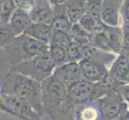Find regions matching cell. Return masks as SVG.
I'll return each instance as SVG.
<instances>
[{"label":"cell","mask_w":129,"mask_h":120,"mask_svg":"<svg viewBox=\"0 0 129 120\" xmlns=\"http://www.w3.org/2000/svg\"><path fill=\"white\" fill-rule=\"evenodd\" d=\"M0 95L15 96L28 102L42 117L40 82L19 73L8 70L0 87Z\"/></svg>","instance_id":"1"},{"label":"cell","mask_w":129,"mask_h":120,"mask_svg":"<svg viewBox=\"0 0 129 120\" xmlns=\"http://www.w3.org/2000/svg\"><path fill=\"white\" fill-rule=\"evenodd\" d=\"M112 90L105 83H93L79 79L67 87V97L61 111L73 109L75 106L96 100Z\"/></svg>","instance_id":"2"},{"label":"cell","mask_w":129,"mask_h":120,"mask_svg":"<svg viewBox=\"0 0 129 120\" xmlns=\"http://www.w3.org/2000/svg\"><path fill=\"white\" fill-rule=\"evenodd\" d=\"M115 58L116 55L114 53L91 47L86 56L79 62L83 78L93 83L102 82L108 75Z\"/></svg>","instance_id":"3"},{"label":"cell","mask_w":129,"mask_h":120,"mask_svg":"<svg viewBox=\"0 0 129 120\" xmlns=\"http://www.w3.org/2000/svg\"><path fill=\"white\" fill-rule=\"evenodd\" d=\"M4 51L10 66L28 60L43 53L48 52V44L39 41L24 33L16 36Z\"/></svg>","instance_id":"4"},{"label":"cell","mask_w":129,"mask_h":120,"mask_svg":"<svg viewBox=\"0 0 129 120\" xmlns=\"http://www.w3.org/2000/svg\"><path fill=\"white\" fill-rule=\"evenodd\" d=\"M40 83L43 112H45L51 120H55L66 99L67 87L53 75L43 80Z\"/></svg>","instance_id":"5"},{"label":"cell","mask_w":129,"mask_h":120,"mask_svg":"<svg viewBox=\"0 0 129 120\" xmlns=\"http://www.w3.org/2000/svg\"><path fill=\"white\" fill-rule=\"evenodd\" d=\"M55 68V63L51 60L49 53L46 52L22 63L12 65L9 70L19 73L41 83L43 80L51 76Z\"/></svg>","instance_id":"6"},{"label":"cell","mask_w":129,"mask_h":120,"mask_svg":"<svg viewBox=\"0 0 129 120\" xmlns=\"http://www.w3.org/2000/svg\"><path fill=\"white\" fill-rule=\"evenodd\" d=\"M122 28L107 26L101 32L91 34V43L97 49L119 55L122 51Z\"/></svg>","instance_id":"7"},{"label":"cell","mask_w":129,"mask_h":120,"mask_svg":"<svg viewBox=\"0 0 129 120\" xmlns=\"http://www.w3.org/2000/svg\"><path fill=\"white\" fill-rule=\"evenodd\" d=\"M102 120H116L120 114L124 101L117 88L110 90L98 99Z\"/></svg>","instance_id":"8"},{"label":"cell","mask_w":129,"mask_h":120,"mask_svg":"<svg viewBox=\"0 0 129 120\" xmlns=\"http://www.w3.org/2000/svg\"><path fill=\"white\" fill-rule=\"evenodd\" d=\"M0 96L3 109L5 111L26 120H40L41 116L28 102L12 95H0Z\"/></svg>","instance_id":"9"},{"label":"cell","mask_w":129,"mask_h":120,"mask_svg":"<svg viewBox=\"0 0 129 120\" xmlns=\"http://www.w3.org/2000/svg\"><path fill=\"white\" fill-rule=\"evenodd\" d=\"M51 75L63 83L66 87L83 78L80 66L78 62H67L55 66Z\"/></svg>","instance_id":"10"},{"label":"cell","mask_w":129,"mask_h":120,"mask_svg":"<svg viewBox=\"0 0 129 120\" xmlns=\"http://www.w3.org/2000/svg\"><path fill=\"white\" fill-rule=\"evenodd\" d=\"M32 23L51 24L53 15V7L49 0H37L29 11Z\"/></svg>","instance_id":"11"},{"label":"cell","mask_w":129,"mask_h":120,"mask_svg":"<svg viewBox=\"0 0 129 120\" xmlns=\"http://www.w3.org/2000/svg\"><path fill=\"white\" fill-rule=\"evenodd\" d=\"M119 7L117 0H103L100 10L101 21L108 26H118L119 19Z\"/></svg>","instance_id":"12"},{"label":"cell","mask_w":129,"mask_h":120,"mask_svg":"<svg viewBox=\"0 0 129 120\" xmlns=\"http://www.w3.org/2000/svg\"><path fill=\"white\" fill-rule=\"evenodd\" d=\"M73 110L75 120H102L97 99L75 106Z\"/></svg>","instance_id":"13"},{"label":"cell","mask_w":129,"mask_h":120,"mask_svg":"<svg viewBox=\"0 0 129 120\" xmlns=\"http://www.w3.org/2000/svg\"><path fill=\"white\" fill-rule=\"evenodd\" d=\"M53 7V15L51 19V26L53 29L64 30L69 32L72 26V23L70 21L66 10L65 3L54 5Z\"/></svg>","instance_id":"14"},{"label":"cell","mask_w":129,"mask_h":120,"mask_svg":"<svg viewBox=\"0 0 129 120\" xmlns=\"http://www.w3.org/2000/svg\"><path fill=\"white\" fill-rule=\"evenodd\" d=\"M52 31L53 28L51 24L36 23L31 22L27 26V28L26 29L24 34L39 40V41L48 44L51 39Z\"/></svg>","instance_id":"15"},{"label":"cell","mask_w":129,"mask_h":120,"mask_svg":"<svg viewBox=\"0 0 129 120\" xmlns=\"http://www.w3.org/2000/svg\"><path fill=\"white\" fill-rule=\"evenodd\" d=\"M31 23L29 12L20 8H15L8 21V23L15 30L18 35L24 33L27 26Z\"/></svg>","instance_id":"16"},{"label":"cell","mask_w":129,"mask_h":120,"mask_svg":"<svg viewBox=\"0 0 129 120\" xmlns=\"http://www.w3.org/2000/svg\"><path fill=\"white\" fill-rule=\"evenodd\" d=\"M67 13L72 23H78L86 10V0H67L64 3Z\"/></svg>","instance_id":"17"},{"label":"cell","mask_w":129,"mask_h":120,"mask_svg":"<svg viewBox=\"0 0 129 120\" xmlns=\"http://www.w3.org/2000/svg\"><path fill=\"white\" fill-rule=\"evenodd\" d=\"M78 23L90 34L101 32L107 26V25H105L100 19L87 13H84V15L80 18Z\"/></svg>","instance_id":"18"},{"label":"cell","mask_w":129,"mask_h":120,"mask_svg":"<svg viewBox=\"0 0 129 120\" xmlns=\"http://www.w3.org/2000/svg\"><path fill=\"white\" fill-rule=\"evenodd\" d=\"M92 46L84 47L80 43L72 40L67 47V60L68 62H79L86 56L87 51Z\"/></svg>","instance_id":"19"},{"label":"cell","mask_w":129,"mask_h":120,"mask_svg":"<svg viewBox=\"0 0 129 120\" xmlns=\"http://www.w3.org/2000/svg\"><path fill=\"white\" fill-rule=\"evenodd\" d=\"M69 33L72 38V40L80 43L84 47L91 46V34L87 33L79 23H73L71 27Z\"/></svg>","instance_id":"20"},{"label":"cell","mask_w":129,"mask_h":120,"mask_svg":"<svg viewBox=\"0 0 129 120\" xmlns=\"http://www.w3.org/2000/svg\"><path fill=\"white\" fill-rule=\"evenodd\" d=\"M48 53L55 66L63 64L68 62L67 60V48L63 46L49 43Z\"/></svg>","instance_id":"21"},{"label":"cell","mask_w":129,"mask_h":120,"mask_svg":"<svg viewBox=\"0 0 129 120\" xmlns=\"http://www.w3.org/2000/svg\"><path fill=\"white\" fill-rule=\"evenodd\" d=\"M16 36L17 33L15 31L8 23L0 25V48L4 49L9 45Z\"/></svg>","instance_id":"22"},{"label":"cell","mask_w":129,"mask_h":120,"mask_svg":"<svg viewBox=\"0 0 129 120\" xmlns=\"http://www.w3.org/2000/svg\"><path fill=\"white\" fill-rule=\"evenodd\" d=\"M72 41V38L69 32L64 31V30L53 29L49 43L57 44V45L63 46L67 48Z\"/></svg>","instance_id":"23"},{"label":"cell","mask_w":129,"mask_h":120,"mask_svg":"<svg viewBox=\"0 0 129 120\" xmlns=\"http://www.w3.org/2000/svg\"><path fill=\"white\" fill-rule=\"evenodd\" d=\"M14 0H0V23H8L12 13L15 10Z\"/></svg>","instance_id":"24"},{"label":"cell","mask_w":129,"mask_h":120,"mask_svg":"<svg viewBox=\"0 0 129 120\" xmlns=\"http://www.w3.org/2000/svg\"><path fill=\"white\" fill-rule=\"evenodd\" d=\"M103 0H86L85 13L90 14L96 18H100V10Z\"/></svg>","instance_id":"25"},{"label":"cell","mask_w":129,"mask_h":120,"mask_svg":"<svg viewBox=\"0 0 129 120\" xmlns=\"http://www.w3.org/2000/svg\"><path fill=\"white\" fill-rule=\"evenodd\" d=\"M119 13L123 20V27H129V0H123Z\"/></svg>","instance_id":"26"},{"label":"cell","mask_w":129,"mask_h":120,"mask_svg":"<svg viewBox=\"0 0 129 120\" xmlns=\"http://www.w3.org/2000/svg\"><path fill=\"white\" fill-rule=\"evenodd\" d=\"M36 2L37 0H14L15 5L17 8L23 9L28 12Z\"/></svg>","instance_id":"27"},{"label":"cell","mask_w":129,"mask_h":120,"mask_svg":"<svg viewBox=\"0 0 129 120\" xmlns=\"http://www.w3.org/2000/svg\"><path fill=\"white\" fill-rule=\"evenodd\" d=\"M123 98V101L128 103L129 107V84H123L116 87Z\"/></svg>","instance_id":"28"},{"label":"cell","mask_w":129,"mask_h":120,"mask_svg":"<svg viewBox=\"0 0 129 120\" xmlns=\"http://www.w3.org/2000/svg\"><path fill=\"white\" fill-rule=\"evenodd\" d=\"M122 51L129 52V30L122 28Z\"/></svg>","instance_id":"29"},{"label":"cell","mask_w":129,"mask_h":120,"mask_svg":"<svg viewBox=\"0 0 129 120\" xmlns=\"http://www.w3.org/2000/svg\"><path fill=\"white\" fill-rule=\"evenodd\" d=\"M127 107H128V106L126 105L125 102H124L121 113L119 115V117L117 118L116 120H129V110H128Z\"/></svg>","instance_id":"30"},{"label":"cell","mask_w":129,"mask_h":120,"mask_svg":"<svg viewBox=\"0 0 129 120\" xmlns=\"http://www.w3.org/2000/svg\"><path fill=\"white\" fill-rule=\"evenodd\" d=\"M67 0H49V2L51 3V4L52 6L54 5H59V4H62L64 3Z\"/></svg>","instance_id":"31"},{"label":"cell","mask_w":129,"mask_h":120,"mask_svg":"<svg viewBox=\"0 0 129 120\" xmlns=\"http://www.w3.org/2000/svg\"><path fill=\"white\" fill-rule=\"evenodd\" d=\"M124 84H129V74L127 75V77L125 80V83H124Z\"/></svg>","instance_id":"32"},{"label":"cell","mask_w":129,"mask_h":120,"mask_svg":"<svg viewBox=\"0 0 129 120\" xmlns=\"http://www.w3.org/2000/svg\"><path fill=\"white\" fill-rule=\"evenodd\" d=\"M0 25H1V23H0Z\"/></svg>","instance_id":"33"}]
</instances>
